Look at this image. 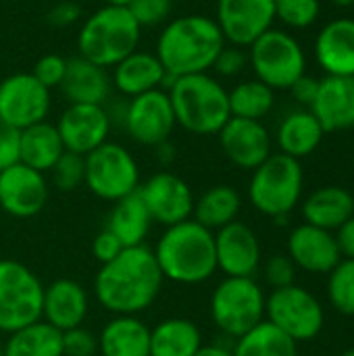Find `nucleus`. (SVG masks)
I'll use <instances>...</instances> for the list:
<instances>
[{
    "mask_svg": "<svg viewBox=\"0 0 354 356\" xmlns=\"http://www.w3.org/2000/svg\"><path fill=\"white\" fill-rule=\"evenodd\" d=\"M163 282L154 252L142 244L123 248L111 263L100 265L94 277V294L100 307L113 315H138L152 307Z\"/></svg>",
    "mask_w": 354,
    "mask_h": 356,
    "instance_id": "f257e3e1",
    "label": "nucleus"
},
{
    "mask_svg": "<svg viewBox=\"0 0 354 356\" xmlns=\"http://www.w3.org/2000/svg\"><path fill=\"white\" fill-rule=\"evenodd\" d=\"M225 38L213 17L182 15L165 23L159 33L156 50L169 79L209 73L217 54L225 46Z\"/></svg>",
    "mask_w": 354,
    "mask_h": 356,
    "instance_id": "f03ea898",
    "label": "nucleus"
},
{
    "mask_svg": "<svg viewBox=\"0 0 354 356\" xmlns=\"http://www.w3.org/2000/svg\"><path fill=\"white\" fill-rule=\"evenodd\" d=\"M152 252L163 277L173 284L198 286L217 273L215 232L194 219L165 227Z\"/></svg>",
    "mask_w": 354,
    "mask_h": 356,
    "instance_id": "7ed1b4c3",
    "label": "nucleus"
},
{
    "mask_svg": "<svg viewBox=\"0 0 354 356\" xmlns=\"http://www.w3.org/2000/svg\"><path fill=\"white\" fill-rule=\"evenodd\" d=\"M175 123L194 136H217L230 121V98L223 83L209 75H184L167 81Z\"/></svg>",
    "mask_w": 354,
    "mask_h": 356,
    "instance_id": "20e7f679",
    "label": "nucleus"
},
{
    "mask_svg": "<svg viewBox=\"0 0 354 356\" xmlns=\"http://www.w3.org/2000/svg\"><path fill=\"white\" fill-rule=\"evenodd\" d=\"M142 27L125 6L104 4L86 17L77 31V52L86 60L113 69L127 54L138 50Z\"/></svg>",
    "mask_w": 354,
    "mask_h": 356,
    "instance_id": "39448f33",
    "label": "nucleus"
},
{
    "mask_svg": "<svg viewBox=\"0 0 354 356\" xmlns=\"http://www.w3.org/2000/svg\"><path fill=\"white\" fill-rule=\"evenodd\" d=\"M303 181L305 175L298 159L282 152L271 154L252 171L248 198L259 213L282 221L298 204Z\"/></svg>",
    "mask_w": 354,
    "mask_h": 356,
    "instance_id": "423d86ee",
    "label": "nucleus"
},
{
    "mask_svg": "<svg viewBox=\"0 0 354 356\" xmlns=\"http://www.w3.org/2000/svg\"><path fill=\"white\" fill-rule=\"evenodd\" d=\"M265 294L252 277H225L211 294V319L230 338H240L265 321Z\"/></svg>",
    "mask_w": 354,
    "mask_h": 356,
    "instance_id": "0eeeda50",
    "label": "nucleus"
},
{
    "mask_svg": "<svg viewBox=\"0 0 354 356\" xmlns=\"http://www.w3.org/2000/svg\"><path fill=\"white\" fill-rule=\"evenodd\" d=\"M248 65L257 79L271 90H288L305 75L307 56L292 33L271 27L248 46Z\"/></svg>",
    "mask_w": 354,
    "mask_h": 356,
    "instance_id": "6e6552de",
    "label": "nucleus"
},
{
    "mask_svg": "<svg viewBox=\"0 0 354 356\" xmlns=\"http://www.w3.org/2000/svg\"><path fill=\"white\" fill-rule=\"evenodd\" d=\"M44 286L19 261H0V334L19 332L42 319Z\"/></svg>",
    "mask_w": 354,
    "mask_h": 356,
    "instance_id": "1a4fd4ad",
    "label": "nucleus"
},
{
    "mask_svg": "<svg viewBox=\"0 0 354 356\" xmlns=\"http://www.w3.org/2000/svg\"><path fill=\"white\" fill-rule=\"evenodd\" d=\"M83 184L96 198L117 202L140 188V167L125 146L104 142L86 154Z\"/></svg>",
    "mask_w": 354,
    "mask_h": 356,
    "instance_id": "9d476101",
    "label": "nucleus"
},
{
    "mask_svg": "<svg viewBox=\"0 0 354 356\" xmlns=\"http://www.w3.org/2000/svg\"><path fill=\"white\" fill-rule=\"evenodd\" d=\"M265 315L296 344L317 338L323 330V307L300 286L273 290L265 302Z\"/></svg>",
    "mask_w": 354,
    "mask_h": 356,
    "instance_id": "9b49d317",
    "label": "nucleus"
},
{
    "mask_svg": "<svg viewBox=\"0 0 354 356\" xmlns=\"http://www.w3.org/2000/svg\"><path fill=\"white\" fill-rule=\"evenodd\" d=\"M121 121L134 142L152 148L165 144L177 127L169 94L163 88L129 98Z\"/></svg>",
    "mask_w": 354,
    "mask_h": 356,
    "instance_id": "f8f14e48",
    "label": "nucleus"
},
{
    "mask_svg": "<svg viewBox=\"0 0 354 356\" xmlns=\"http://www.w3.org/2000/svg\"><path fill=\"white\" fill-rule=\"evenodd\" d=\"M50 90L31 73H13L0 81V119L15 129H25L48 119Z\"/></svg>",
    "mask_w": 354,
    "mask_h": 356,
    "instance_id": "ddd939ff",
    "label": "nucleus"
},
{
    "mask_svg": "<svg viewBox=\"0 0 354 356\" xmlns=\"http://www.w3.org/2000/svg\"><path fill=\"white\" fill-rule=\"evenodd\" d=\"M138 194L146 204L152 223L171 227L192 219V211H194L192 188L175 173L159 171L150 175L144 184H140Z\"/></svg>",
    "mask_w": 354,
    "mask_h": 356,
    "instance_id": "4468645a",
    "label": "nucleus"
},
{
    "mask_svg": "<svg viewBox=\"0 0 354 356\" xmlns=\"http://www.w3.org/2000/svg\"><path fill=\"white\" fill-rule=\"evenodd\" d=\"M215 21L227 44L248 48L273 27V0H217Z\"/></svg>",
    "mask_w": 354,
    "mask_h": 356,
    "instance_id": "2eb2a0df",
    "label": "nucleus"
},
{
    "mask_svg": "<svg viewBox=\"0 0 354 356\" xmlns=\"http://www.w3.org/2000/svg\"><path fill=\"white\" fill-rule=\"evenodd\" d=\"M46 175L15 163L0 171V209L15 219H31L40 215L48 202Z\"/></svg>",
    "mask_w": 354,
    "mask_h": 356,
    "instance_id": "dca6fc26",
    "label": "nucleus"
},
{
    "mask_svg": "<svg viewBox=\"0 0 354 356\" xmlns=\"http://www.w3.org/2000/svg\"><path fill=\"white\" fill-rule=\"evenodd\" d=\"M54 125L65 150L86 156L108 142L113 121L104 104H69Z\"/></svg>",
    "mask_w": 354,
    "mask_h": 356,
    "instance_id": "f3484780",
    "label": "nucleus"
},
{
    "mask_svg": "<svg viewBox=\"0 0 354 356\" xmlns=\"http://www.w3.org/2000/svg\"><path fill=\"white\" fill-rule=\"evenodd\" d=\"M217 136L227 161L240 169L255 171L271 156V136L261 121L230 117Z\"/></svg>",
    "mask_w": 354,
    "mask_h": 356,
    "instance_id": "a211bd4d",
    "label": "nucleus"
},
{
    "mask_svg": "<svg viewBox=\"0 0 354 356\" xmlns=\"http://www.w3.org/2000/svg\"><path fill=\"white\" fill-rule=\"evenodd\" d=\"M217 269L225 277H252L261 263V244L257 234L240 221L215 232Z\"/></svg>",
    "mask_w": 354,
    "mask_h": 356,
    "instance_id": "6ab92c4d",
    "label": "nucleus"
},
{
    "mask_svg": "<svg viewBox=\"0 0 354 356\" xmlns=\"http://www.w3.org/2000/svg\"><path fill=\"white\" fill-rule=\"evenodd\" d=\"M90 311V298L86 288L69 277L54 280L44 288L42 321L50 323L58 332H69L83 325Z\"/></svg>",
    "mask_w": 354,
    "mask_h": 356,
    "instance_id": "aec40b11",
    "label": "nucleus"
},
{
    "mask_svg": "<svg viewBox=\"0 0 354 356\" xmlns=\"http://www.w3.org/2000/svg\"><path fill=\"white\" fill-rule=\"evenodd\" d=\"M288 257L292 263L309 273H330L340 261L336 238L315 225H298L288 238Z\"/></svg>",
    "mask_w": 354,
    "mask_h": 356,
    "instance_id": "412c9836",
    "label": "nucleus"
},
{
    "mask_svg": "<svg viewBox=\"0 0 354 356\" xmlns=\"http://www.w3.org/2000/svg\"><path fill=\"white\" fill-rule=\"evenodd\" d=\"M325 134L354 127V75H325L319 79V92L309 108Z\"/></svg>",
    "mask_w": 354,
    "mask_h": 356,
    "instance_id": "4be33fe9",
    "label": "nucleus"
},
{
    "mask_svg": "<svg viewBox=\"0 0 354 356\" xmlns=\"http://www.w3.org/2000/svg\"><path fill=\"white\" fill-rule=\"evenodd\" d=\"M315 58L325 75H354V19H334L317 33Z\"/></svg>",
    "mask_w": 354,
    "mask_h": 356,
    "instance_id": "5701e85b",
    "label": "nucleus"
},
{
    "mask_svg": "<svg viewBox=\"0 0 354 356\" xmlns=\"http://www.w3.org/2000/svg\"><path fill=\"white\" fill-rule=\"evenodd\" d=\"M111 81L119 90V94H123L125 98H136L140 94L167 86L169 77L154 52L134 50L113 67Z\"/></svg>",
    "mask_w": 354,
    "mask_h": 356,
    "instance_id": "b1692460",
    "label": "nucleus"
},
{
    "mask_svg": "<svg viewBox=\"0 0 354 356\" xmlns=\"http://www.w3.org/2000/svg\"><path fill=\"white\" fill-rule=\"evenodd\" d=\"M58 90L69 104H104L111 96L113 81L108 69L77 54L67 58V73Z\"/></svg>",
    "mask_w": 354,
    "mask_h": 356,
    "instance_id": "393cba45",
    "label": "nucleus"
},
{
    "mask_svg": "<svg viewBox=\"0 0 354 356\" xmlns=\"http://www.w3.org/2000/svg\"><path fill=\"white\" fill-rule=\"evenodd\" d=\"M98 353L102 356H150V327L136 315H115L98 336Z\"/></svg>",
    "mask_w": 354,
    "mask_h": 356,
    "instance_id": "a878e982",
    "label": "nucleus"
},
{
    "mask_svg": "<svg viewBox=\"0 0 354 356\" xmlns=\"http://www.w3.org/2000/svg\"><path fill=\"white\" fill-rule=\"evenodd\" d=\"M65 146L54 123L40 121L19 131V163L48 173L63 156Z\"/></svg>",
    "mask_w": 354,
    "mask_h": 356,
    "instance_id": "bb28decb",
    "label": "nucleus"
},
{
    "mask_svg": "<svg viewBox=\"0 0 354 356\" xmlns=\"http://www.w3.org/2000/svg\"><path fill=\"white\" fill-rule=\"evenodd\" d=\"M354 215L353 194L340 186L315 190L303 204V217L309 225L321 229H338Z\"/></svg>",
    "mask_w": 354,
    "mask_h": 356,
    "instance_id": "cd10ccee",
    "label": "nucleus"
},
{
    "mask_svg": "<svg viewBox=\"0 0 354 356\" xmlns=\"http://www.w3.org/2000/svg\"><path fill=\"white\" fill-rule=\"evenodd\" d=\"M152 219L148 215L146 204L142 202L138 190L121 200L115 202V207L111 209L108 217H106V227L113 236H117V240L125 246H142L144 240L148 238Z\"/></svg>",
    "mask_w": 354,
    "mask_h": 356,
    "instance_id": "c85d7f7f",
    "label": "nucleus"
},
{
    "mask_svg": "<svg viewBox=\"0 0 354 356\" xmlns=\"http://www.w3.org/2000/svg\"><path fill=\"white\" fill-rule=\"evenodd\" d=\"M323 136L325 131L319 119L311 111L300 108L284 117V121L280 123L277 146L282 154H288L292 159H303V156L313 154L319 148Z\"/></svg>",
    "mask_w": 354,
    "mask_h": 356,
    "instance_id": "c756f323",
    "label": "nucleus"
},
{
    "mask_svg": "<svg viewBox=\"0 0 354 356\" xmlns=\"http://www.w3.org/2000/svg\"><path fill=\"white\" fill-rule=\"evenodd\" d=\"M202 346L198 325L184 317H169L150 330V356H194Z\"/></svg>",
    "mask_w": 354,
    "mask_h": 356,
    "instance_id": "7c9ffc66",
    "label": "nucleus"
},
{
    "mask_svg": "<svg viewBox=\"0 0 354 356\" xmlns=\"http://www.w3.org/2000/svg\"><path fill=\"white\" fill-rule=\"evenodd\" d=\"M242 207V198L236 188L219 184L209 188L198 200H194L192 219L202 227L217 232L234 221H238V213Z\"/></svg>",
    "mask_w": 354,
    "mask_h": 356,
    "instance_id": "2f4dec72",
    "label": "nucleus"
},
{
    "mask_svg": "<svg viewBox=\"0 0 354 356\" xmlns=\"http://www.w3.org/2000/svg\"><path fill=\"white\" fill-rule=\"evenodd\" d=\"M4 356H63V332L40 319L8 334Z\"/></svg>",
    "mask_w": 354,
    "mask_h": 356,
    "instance_id": "473e14b6",
    "label": "nucleus"
},
{
    "mask_svg": "<svg viewBox=\"0 0 354 356\" xmlns=\"http://www.w3.org/2000/svg\"><path fill=\"white\" fill-rule=\"evenodd\" d=\"M234 356H298L296 342L273 323L261 321L257 327L236 340Z\"/></svg>",
    "mask_w": 354,
    "mask_h": 356,
    "instance_id": "72a5a7b5",
    "label": "nucleus"
},
{
    "mask_svg": "<svg viewBox=\"0 0 354 356\" xmlns=\"http://www.w3.org/2000/svg\"><path fill=\"white\" fill-rule=\"evenodd\" d=\"M227 98L232 117L252 121H261L263 117H267L275 104L273 90L259 79H244L236 83L232 90H227Z\"/></svg>",
    "mask_w": 354,
    "mask_h": 356,
    "instance_id": "f704fd0d",
    "label": "nucleus"
},
{
    "mask_svg": "<svg viewBox=\"0 0 354 356\" xmlns=\"http://www.w3.org/2000/svg\"><path fill=\"white\" fill-rule=\"evenodd\" d=\"M328 294L338 313L354 317V259H342L330 271Z\"/></svg>",
    "mask_w": 354,
    "mask_h": 356,
    "instance_id": "c9c22d12",
    "label": "nucleus"
},
{
    "mask_svg": "<svg viewBox=\"0 0 354 356\" xmlns=\"http://www.w3.org/2000/svg\"><path fill=\"white\" fill-rule=\"evenodd\" d=\"M275 19L290 29L311 27L321 13L319 0H273Z\"/></svg>",
    "mask_w": 354,
    "mask_h": 356,
    "instance_id": "e433bc0d",
    "label": "nucleus"
},
{
    "mask_svg": "<svg viewBox=\"0 0 354 356\" xmlns=\"http://www.w3.org/2000/svg\"><path fill=\"white\" fill-rule=\"evenodd\" d=\"M52 184L61 192H73L83 184L86 177V156L65 150L56 165L50 169Z\"/></svg>",
    "mask_w": 354,
    "mask_h": 356,
    "instance_id": "4c0bfd02",
    "label": "nucleus"
},
{
    "mask_svg": "<svg viewBox=\"0 0 354 356\" xmlns=\"http://www.w3.org/2000/svg\"><path fill=\"white\" fill-rule=\"evenodd\" d=\"M127 10L136 19V23L144 27H156L169 21L173 10V0H131Z\"/></svg>",
    "mask_w": 354,
    "mask_h": 356,
    "instance_id": "58836bf2",
    "label": "nucleus"
},
{
    "mask_svg": "<svg viewBox=\"0 0 354 356\" xmlns=\"http://www.w3.org/2000/svg\"><path fill=\"white\" fill-rule=\"evenodd\" d=\"M44 88L54 90L63 83L65 73H67V58L61 54H44L35 60L33 69L29 71Z\"/></svg>",
    "mask_w": 354,
    "mask_h": 356,
    "instance_id": "ea45409f",
    "label": "nucleus"
},
{
    "mask_svg": "<svg viewBox=\"0 0 354 356\" xmlns=\"http://www.w3.org/2000/svg\"><path fill=\"white\" fill-rule=\"evenodd\" d=\"M98 336H94L83 325L63 332V356H96Z\"/></svg>",
    "mask_w": 354,
    "mask_h": 356,
    "instance_id": "a19ab883",
    "label": "nucleus"
},
{
    "mask_svg": "<svg viewBox=\"0 0 354 356\" xmlns=\"http://www.w3.org/2000/svg\"><path fill=\"white\" fill-rule=\"evenodd\" d=\"M246 65H248V52H244V48H240V46L225 44L221 48V52L217 54L211 69L219 77H236L246 69Z\"/></svg>",
    "mask_w": 354,
    "mask_h": 356,
    "instance_id": "79ce46f5",
    "label": "nucleus"
},
{
    "mask_svg": "<svg viewBox=\"0 0 354 356\" xmlns=\"http://www.w3.org/2000/svg\"><path fill=\"white\" fill-rule=\"evenodd\" d=\"M294 277H296V265L292 263L290 257L277 254L271 257L265 265V280L273 290L280 288H288L294 286Z\"/></svg>",
    "mask_w": 354,
    "mask_h": 356,
    "instance_id": "37998d69",
    "label": "nucleus"
},
{
    "mask_svg": "<svg viewBox=\"0 0 354 356\" xmlns=\"http://www.w3.org/2000/svg\"><path fill=\"white\" fill-rule=\"evenodd\" d=\"M19 163V129L0 119V171Z\"/></svg>",
    "mask_w": 354,
    "mask_h": 356,
    "instance_id": "c03bdc74",
    "label": "nucleus"
},
{
    "mask_svg": "<svg viewBox=\"0 0 354 356\" xmlns=\"http://www.w3.org/2000/svg\"><path fill=\"white\" fill-rule=\"evenodd\" d=\"M125 246L117 240V236H113L108 229H102L96 238H94V242H92V254H94V259L100 263V265H106V263H111L115 257H119V252L123 250Z\"/></svg>",
    "mask_w": 354,
    "mask_h": 356,
    "instance_id": "a18cd8bd",
    "label": "nucleus"
},
{
    "mask_svg": "<svg viewBox=\"0 0 354 356\" xmlns=\"http://www.w3.org/2000/svg\"><path fill=\"white\" fill-rule=\"evenodd\" d=\"M79 17H81L79 4L73 2V0H63V2L54 4V6L48 10L46 21H48V25L63 29V27H69V25H73L75 21H79Z\"/></svg>",
    "mask_w": 354,
    "mask_h": 356,
    "instance_id": "49530a36",
    "label": "nucleus"
},
{
    "mask_svg": "<svg viewBox=\"0 0 354 356\" xmlns=\"http://www.w3.org/2000/svg\"><path fill=\"white\" fill-rule=\"evenodd\" d=\"M288 90L292 92V96H294L303 106H309V108H311V104H313V100L317 98V92H319V79L305 73V75H300Z\"/></svg>",
    "mask_w": 354,
    "mask_h": 356,
    "instance_id": "de8ad7c7",
    "label": "nucleus"
},
{
    "mask_svg": "<svg viewBox=\"0 0 354 356\" xmlns=\"http://www.w3.org/2000/svg\"><path fill=\"white\" fill-rule=\"evenodd\" d=\"M336 242H338V248H340V254L344 259H354V215L338 227V236H336Z\"/></svg>",
    "mask_w": 354,
    "mask_h": 356,
    "instance_id": "09e8293b",
    "label": "nucleus"
},
{
    "mask_svg": "<svg viewBox=\"0 0 354 356\" xmlns=\"http://www.w3.org/2000/svg\"><path fill=\"white\" fill-rule=\"evenodd\" d=\"M194 356H234L230 348L221 346V344H202Z\"/></svg>",
    "mask_w": 354,
    "mask_h": 356,
    "instance_id": "8fccbe9b",
    "label": "nucleus"
},
{
    "mask_svg": "<svg viewBox=\"0 0 354 356\" xmlns=\"http://www.w3.org/2000/svg\"><path fill=\"white\" fill-rule=\"evenodd\" d=\"M129 2H131V0H104V4H111V6H125V8H127Z\"/></svg>",
    "mask_w": 354,
    "mask_h": 356,
    "instance_id": "3c124183",
    "label": "nucleus"
},
{
    "mask_svg": "<svg viewBox=\"0 0 354 356\" xmlns=\"http://www.w3.org/2000/svg\"><path fill=\"white\" fill-rule=\"evenodd\" d=\"M336 6H342V8H348V6H354V0H332Z\"/></svg>",
    "mask_w": 354,
    "mask_h": 356,
    "instance_id": "603ef678",
    "label": "nucleus"
},
{
    "mask_svg": "<svg viewBox=\"0 0 354 356\" xmlns=\"http://www.w3.org/2000/svg\"><path fill=\"white\" fill-rule=\"evenodd\" d=\"M340 356H354V348H348V350H344Z\"/></svg>",
    "mask_w": 354,
    "mask_h": 356,
    "instance_id": "864d4df0",
    "label": "nucleus"
},
{
    "mask_svg": "<svg viewBox=\"0 0 354 356\" xmlns=\"http://www.w3.org/2000/svg\"><path fill=\"white\" fill-rule=\"evenodd\" d=\"M0 356H4V340L0 338Z\"/></svg>",
    "mask_w": 354,
    "mask_h": 356,
    "instance_id": "5fc2aeb1",
    "label": "nucleus"
}]
</instances>
